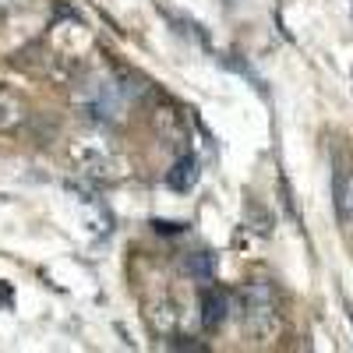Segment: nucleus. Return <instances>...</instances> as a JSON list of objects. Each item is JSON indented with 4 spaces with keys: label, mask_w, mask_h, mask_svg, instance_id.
<instances>
[{
    "label": "nucleus",
    "mask_w": 353,
    "mask_h": 353,
    "mask_svg": "<svg viewBox=\"0 0 353 353\" xmlns=\"http://www.w3.org/2000/svg\"><path fill=\"white\" fill-rule=\"evenodd\" d=\"M74 106L92 124H121L128 113V92L124 85L110 74H88L74 88Z\"/></svg>",
    "instance_id": "f257e3e1"
},
{
    "label": "nucleus",
    "mask_w": 353,
    "mask_h": 353,
    "mask_svg": "<svg viewBox=\"0 0 353 353\" xmlns=\"http://www.w3.org/2000/svg\"><path fill=\"white\" fill-rule=\"evenodd\" d=\"M241 318L244 329L254 339H272L283 325V311H279V293L269 279H251L241 290Z\"/></svg>",
    "instance_id": "f03ea898"
},
{
    "label": "nucleus",
    "mask_w": 353,
    "mask_h": 353,
    "mask_svg": "<svg viewBox=\"0 0 353 353\" xmlns=\"http://www.w3.org/2000/svg\"><path fill=\"white\" fill-rule=\"evenodd\" d=\"M74 163L88 181H96V184H113L124 176V163L110 152H103V149H96V145H88V149L85 145H74Z\"/></svg>",
    "instance_id": "7ed1b4c3"
},
{
    "label": "nucleus",
    "mask_w": 353,
    "mask_h": 353,
    "mask_svg": "<svg viewBox=\"0 0 353 353\" xmlns=\"http://www.w3.org/2000/svg\"><path fill=\"white\" fill-rule=\"evenodd\" d=\"M198 318H201V325L205 329H219L223 321H226V314H230V293L226 290H219V286H209L201 293V301H198Z\"/></svg>",
    "instance_id": "20e7f679"
},
{
    "label": "nucleus",
    "mask_w": 353,
    "mask_h": 353,
    "mask_svg": "<svg viewBox=\"0 0 353 353\" xmlns=\"http://www.w3.org/2000/svg\"><path fill=\"white\" fill-rule=\"evenodd\" d=\"M159 11H163V18L173 25V32H176V36H184V39H191L194 46H205V50L212 46V43H209V32H205V25H198V21L188 18L184 11H170L166 4H159Z\"/></svg>",
    "instance_id": "39448f33"
},
{
    "label": "nucleus",
    "mask_w": 353,
    "mask_h": 353,
    "mask_svg": "<svg viewBox=\"0 0 353 353\" xmlns=\"http://www.w3.org/2000/svg\"><path fill=\"white\" fill-rule=\"evenodd\" d=\"M28 121V106L11 92V88H0V134H11Z\"/></svg>",
    "instance_id": "423d86ee"
},
{
    "label": "nucleus",
    "mask_w": 353,
    "mask_h": 353,
    "mask_svg": "<svg viewBox=\"0 0 353 353\" xmlns=\"http://www.w3.org/2000/svg\"><path fill=\"white\" fill-rule=\"evenodd\" d=\"M194 181H198V159L194 156H181L170 166V173H166V184L173 191H191Z\"/></svg>",
    "instance_id": "0eeeda50"
},
{
    "label": "nucleus",
    "mask_w": 353,
    "mask_h": 353,
    "mask_svg": "<svg viewBox=\"0 0 353 353\" xmlns=\"http://www.w3.org/2000/svg\"><path fill=\"white\" fill-rule=\"evenodd\" d=\"M184 272L198 283H212L216 279V258L209 251H191V254H184Z\"/></svg>",
    "instance_id": "6e6552de"
},
{
    "label": "nucleus",
    "mask_w": 353,
    "mask_h": 353,
    "mask_svg": "<svg viewBox=\"0 0 353 353\" xmlns=\"http://www.w3.org/2000/svg\"><path fill=\"white\" fill-rule=\"evenodd\" d=\"M339 216H343V223L353 230V173L343 181V188H339Z\"/></svg>",
    "instance_id": "1a4fd4ad"
},
{
    "label": "nucleus",
    "mask_w": 353,
    "mask_h": 353,
    "mask_svg": "<svg viewBox=\"0 0 353 353\" xmlns=\"http://www.w3.org/2000/svg\"><path fill=\"white\" fill-rule=\"evenodd\" d=\"M11 304H14V293H11V286L0 283V307H11Z\"/></svg>",
    "instance_id": "9d476101"
},
{
    "label": "nucleus",
    "mask_w": 353,
    "mask_h": 353,
    "mask_svg": "<svg viewBox=\"0 0 353 353\" xmlns=\"http://www.w3.org/2000/svg\"><path fill=\"white\" fill-rule=\"evenodd\" d=\"M156 230H159V233H181L184 223H156Z\"/></svg>",
    "instance_id": "9b49d317"
}]
</instances>
